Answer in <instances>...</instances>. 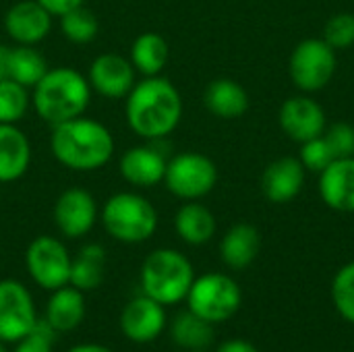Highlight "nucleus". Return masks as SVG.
Instances as JSON below:
<instances>
[{"label": "nucleus", "mask_w": 354, "mask_h": 352, "mask_svg": "<svg viewBox=\"0 0 354 352\" xmlns=\"http://www.w3.org/2000/svg\"><path fill=\"white\" fill-rule=\"evenodd\" d=\"M189 352H203V351H189Z\"/></svg>", "instance_id": "ea45409f"}, {"label": "nucleus", "mask_w": 354, "mask_h": 352, "mask_svg": "<svg viewBox=\"0 0 354 352\" xmlns=\"http://www.w3.org/2000/svg\"><path fill=\"white\" fill-rule=\"evenodd\" d=\"M141 293L160 305H176L187 299L195 272L187 255L176 249H156L141 266Z\"/></svg>", "instance_id": "39448f33"}, {"label": "nucleus", "mask_w": 354, "mask_h": 352, "mask_svg": "<svg viewBox=\"0 0 354 352\" xmlns=\"http://www.w3.org/2000/svg\"><path fill=\"white\" fill-rule=\"evenodd\" d=\"M332 154L336 156V160L340 158H353L354 156V129L346 122H336L328 129V133L324 135Z\"/></svg>", "instance_id": "72a5a7b5"}, {"label": "nucleus", "mask_w": 354, "mask_h": 352, "mask_svg": "<svg viewBox=\"0 0 354 352\" xmlns=\"http://www.w3.org/2000/svg\"><path fill=\"white\" fill-rule=\"evenodd\" d=\"M170 58V46L164 35L156 31H145L137 35L131 44L129 60L133 62L135 71L143 77L162 75Z\"/></svg>", "instance_id": "5701e85b"}, {"label": "nucleus", "mask_w": 354, "mask_h": 352, "mask_svg": "<svg viewBox=\"0 0 354 352\" xmlns=\"http://www.w3.org/2000/svg\"><path fill=\"white\" fill-rule=\"evenodd\" d=\"M48 60L35 46L12 44L8 52V79L33 89L39 79L48 73Z\"/></svg>", "instance_id": "a878e982"}, {"label": "nucleus", "mask_w": 354, "mask_h": 352, "mask_svg": "<svg viewBox=\"0 0 354 352\" xmlns=\"http://www.w3.org/2000/svg\"><path fill=\"white\" fill-rule=\"evenodd\" d=\"M104 230L118 243L141 245L156 234L158 212L153 203L135 191H120L106 199L100 212Z\"/></svg>", "instance_id": "20e7f679"}, {"label": "nucleus", "mask_w": 354, "mask_h": 352, "mask_svg": "<svg viewBox=\"0 0 354 352\" xmlns=\"http://www.w3.org/2000/svg\"><path fill=\"white\" fill-rule=\"evenodd\" d=\"M336 160V156L332 154L326 137H315V139H309L303 143V149H301V162L305 168H309L311 172H322L326 170L332 162Z\"/></svg>", "instance_id": "2f4dec72"}, {"label": "nucleus", "mask_w": 354, "mask_h": 352, "mask_svg": "<svg viewBox=\"0 0 354 352\" xmlns=\"http://www.w3.org/2000/svg\"><path fill=\"white\" fill-rule=\"evenodd\" d=\"M106 274V249L102 245L89 243L79 249V253L71 261V280L75 288L89 293L95 290L104 282Z\"/></svg>", "instance_id": "393cba45"}, {"label": "nucleus", "mask_w": 354, "mask_h": 352, "mask_svg": "<svg viewBox=\"0 0 354 352\" xmlns=\"http://www.w3.org/2000/svg\"><path fill=\"white\" fill-rule=\"evenodd\" d=\"M91 91L106 100H124L137 83V71L129 56L104 52L95 56L87 71Z\"/></svg>", "instance_id": "ddd939ff"}, {"label": "nucleus", "mask_w": 354, "mask_h": 352, "mask_svg": "<svg viewBox=\"0 0 354 352\" xmlns=\"http://www.w3.org/2000/svg\"><path fill=\"white\" fill-rule=\"evenodd\" d=\"M218 183L216 164L199 151H183L168 160L164 185L166 189L185 201H197L212 193Z\"/></svg>", "instance_id": "0eeeda50"}, {"label": "nucleus", "mask_w": 354, "mask_h": 352, "mask_svg": "<svg viewBox=\"0 0 354 352\" xmlns=\"http://www.w3.org/2000/svg\"><path fill=\"white\" fill-rule=\"evenodd\" d=\"M8 52L10 46L0 44V79H8Z\"/></svg>", "instance_id": "e433bc0d"}, {"label": "nucleus", "mask_w": 354, "mask_h": 352, "mask_svg": "<svg viewBox=\"0 0 354 352\" xmlns=\"http://www.w3.org/2000/svg\"><path fill=\"white\" fill-rule=\"evenodd\" d=\"M166 328V311L164 305L149 299L147 295H139L131 299L120 313V330L127 340L135 344L153 342Z\"/></svg>", "instance_id": "4468645a"}, {"label": "nucleus", "mask_w": 354, "mask_h": 352, "mask_svg": "<svg viewBox=\"0 0 354 352\" xmlns=\"http://www.w3.org/2000/svg\"><path fill=\"white\" fill-rule=\"evenodd\" d=\"M205 108L218 118H239L249 108V95L241 83L232 79H216L203 93Z\"/></svg>", "instance_id": "b1692460"}, {"label": "nucleus", "mask_w": 354, "mask_h": 352, "mask_svg": "<svg viewBox=\"0 0 354 352\" xmlns=\"http://www.w3.org/2000/svg\"><path fill=\"white\" fill-rule=\"evenodd\" d=\"M100 216L95 197L81 187L62 191L54 203V224L64 239H83Z\"/></svg>", "instance_id": "f8f14e48"}, {"label": "nucleus", "mask_w": 354, "mask_h": 352, "mask_svg": "<svg viewBox=\"0 0 354 352\" xmlns=\"http://www.w3.org/2000/svg\"><path fill=\"white\" fill-rule=\"evenodd\" d=\"M216 352H259V349L245 338H230V340L222 342Z\"/></svg>", "instance_id": "c9c22d12"}, {"label": "nucleus", "mask_w": 354, "mask_h": 352, "mask_svg": "<svg viewBox=\"0 0 354 352\" xmlns=\"http://www.w3.org/2000/svg\"><path fill=\"white\" fill-rule=\"evenodd\" d=\"M303 183H305V166L301 160L295 158H280L272 162L261 176L263 195L272 203L292 201L301 193Z\"/></svg>", "instance_id": "a211bd4d"}, {"label": "nucleus", "mask_w": 354, "mask_h": 352, "mask_svg": "<svg viewBox=\"0 0 354 352\" xmlns=\"http://www.w3.org/2000/svg\"><path fill=\"white\" fill-rule=\"evenodd\" d=\"M166 139L147 141L143 145L129 147L120 160L118 170L120 176L137 189H151L160 183H164L166 166H168V151H164Z\"/></svg>", "instance_id": "9b49d317"}, {"label": "nucleus", "mask_w": 354, "mask_h": 352, "mask_svg": "<svg viewBox=\"0 0 354 352\" xmlns=\"http://www.w3.org/2000/svg\"><path fill=\"white\" fill-rule=\"evenodd\" d=\"M0 352H8V351H6V346H4V342H2V340H0Z\"/></svg>", "instance_id": "58836bf2"}, {"label": "nucleus", "mask_w": 354, "mask_h": 352, "mask_svg": "<svg viewBox=\"0 0 354 352\" xmlns=\"http://www.w3.org/2000/svg\"><path fill=\"white\" fill-rule=\"evenodd\" d=\"M114 135L106 124L89 116L52 127L50 151L54 160L73 172H95L114 158Z\"/></svg>", "instance_id": "f03ea898"}, {"label": "nucleus", "mask_w": 354, "mask_h": 352, "mask_svg": "<svg viewBox=\"0 0 354 352\" xmlns=\"http://www.w3.org/2000/svg\"><path fill=\"white\" fill-rule=\"evenodd\" d=\"M52 19L37 0H19L4 15V31L12 44L37 46L50 35Z\"/></svg>", "instance_id": "2eb2a0df"}, {"label": "nucleus", "mask_w": 354, "mask_h": 352, "mask_svg": "<svg viewBox=\"0 0 354 352\" xmlns=\"http://www.w3.org/2000/svg\"><path fill=\"white\" fill-rule=\"evenodd\" d=\"M71 253L66 245L50 234L35 237L25 251V268L29 278L44 290H56L71 280Z\"/></svg>", "instance_id": "6e6552de"}, {"label": "nucleus", "mask_w": 354, "mask_h": 352, "mask_svg": "<svg viewBox=\"0 0 354 352\" xmlns=\"http://www.w3.org/2000/svg\"><path fill=\"white\" fill-rule=\"evenodd\" d=\"M280 124L295 141H309L324 133L326 114L324 108L309 98H290L280 110Z\"/></svg>", "instance_id": "dca6fc26"}, {"label": "nucleus", "mask_w": 354, "mask_h": 352, "mask_svg": "<svg viewBox=\"0 0 354 352\" xmlns=\"http://www.w3.org/2000/svg\"><path fill=\"white\" fill-rule=\"evenodd\" d=\"M29 137L17 124H0V185L23 178L31 166Z\"/></svg>", "instance_id": "6ab92c4d"}, {"label": "nucleus", "mask_w": 354, "mask_h": 352, "mask_svg": "<svg viewBox=\"0 0 354 352\" xmlns=\"http://www.w3.org/2000/svg\"><path fill=\"white\" fill-rule=\"evenodd\" d=\"M319 193L328 207L342 214L354 212V156L334 160L322 170Z\"/></svg>", "instance_id": "f3484780"}, {"label": "nucleus", "mask_w": 354, "mask_h": 352, "mask_svg": "<svg viewBox=\"0 0 354 352\" xmlns=\"http://www.w3.org/2000/svg\"><path fill=\"white\" fill-rule=\"evenodd\" d=\"M174 230L180 241H185L187 245L199 247L214 239L216 218L205 205L197 201H187L185 205L178 207L174 216Z\"/></svg>", "instance_id": "4be33fe9"}, {"label": "nucleus", "mask_w": 354, "mask_h": 352, "mask_svg": "<svg viewBox=\"0 0 354 352\" xmlns=\"http://www.w3.org/2000/svg\"><path fill=\"white\" fill-rule=\"evenodd\" d=\"M37 2H39L52 17H56V19H58L60 15L73 10V8L85 4V0H37Z\"/></svg>", "instance_id": "f704fd0d"}, {"label": "nucleus", "mask_w": 354, "mask_h": 352, "mask_svg": "<svg viewBox=\"0 0 354 352\" xmlns=\"http://www.w3.org/2000/svg\"><path fill=\"white\" fill-rule=\"evenodd\" d=\"M87 75L73 66H54L31 89V106L46 124H60L83 116L91 102Z\"/></svg>", "instance_id": "7ed1b4c3"}, {"label": "nucleus", "mask_w": 354, "mask_h": 352, "mask_svg": "<svg viewBox=\"0 0 354 352\" xmlns=\"http://www.w3.org/2000/svg\"><path fill=\"white\" fill-rule=\"evenodd\" d=\"M66 352H114L112 349L104 346V344H79V346H73Z\"/></svg>", "instance_id": "4c0bfd02"}, {"label": "nucleus", "mask_w": 354, "mask_h": 352, "mask_svg": "<svg viewBox=\"0 0 354 352\" xmlns=\"http://www.w3.org/2000/svg\"><path fill=\"white\" fill-rule=\"evenodd\" d=\"M31 89L12 79H0V124H19L31 108Z\"/></svg>", "instance_id": "c85d7f7f"}, {"label": "nucleus", "mask_w": 354, "mask_h": 352, "mask_svg": "<svg viewBox=\"0 0 354 352\" xmlns=\"http://www.w3.org/2000/svg\"><path fill=\"white\" fill-rule=\"evenodd\" d=\"M37 324L31 293L19 280H0V340L19 342Z\"/></svg>", "instance_id": "9d476101"}, {"label": "nucleus", "mask_w": 354, "mask_h": 352, "mask_svg": "<svg viewBox=\"0 0 354 352\" xmlns=\"http://www.w3.org/2000/svg\"><path fill=\"white\" fill-rule=\"evenodd\" d=\"M85 319V297L83 290L73 284L52 290V297L46 303V322L56 334L73 332Z\"/></svg>", "instance_id": "aec40b11"}, {"label": "nucleus", "mask_w": 354, "mask_h": 352, "mask_svg": "<svg viewBox=\"0 0 354 352\" xmlns=\"http://www.w3.org/2000/svg\"><path fill=\"white\" fill-rule=\"evenodd\" d=\"M58 27H60V33L71 44L85 46V44H91L97 37V33H100V19H97V15L91 8L81 4V6L60 15L58 17Z\"/></svg>", "instance_id": "cd10ccee"}, {"label": "nucleus", "mask_w": 354, "mask_h": 352, "mask_svg": "<svg viewBox=\"0 0 354 352\" xmlns=\"http://www.w3.org/2000/svg\"><path fill=\"white\" fill-rule=\"evenodd\" d=\"M54 338H56V332L50 328V324L46 319L44 322L37 319L35 328L17 342L12 352H54L52 351Z\"/></svg>", "instance_id": "473e14b6"}, {"label": "nucleus", "mask_w": 354, "mask_h": 352, "mask_svg": "<svg viewBox=\"0 0 354 352\" xmlns=\"http://www.w3.org/2000/svg\"><path fill=\"white\" fill-rule=\"evenodd\" d=\"M170 336L174 344L185 351H205L214 342L216 332H214V324L205 322L203 317L187 309L174 317L170 326Z\"/></svg>", "instance_id": "bb28decb"}, {"label": "nucleus", "mask_w": 354, "mask_h": 352, "mask_svg": "<svg viewBox=\"0 0 354 352\" xmlns=\"http://www.w3.org/2000/svg\"><path fill=\"white\" fill-rule=\"evenodd\" d=\"M185 301L195 315L209 324H222L241 309L243 293L230 276L209 272L193 280Z\"/></svg>", "instance_id": "423d86ee"}, {"label": "nucleus", "mask_w": 354, "mask_h": 352, "mask_svg": "<svg viewBox=\"0 0 354 352\" xmlns=\"http://www.w3.org/2000/svg\"><path fill=\"white\" fill-rule=\"evenodd\" d=\"M324 39L334 48L342 50L354 44V15L351 12H340L334 15L326 27H324Z\"/></svg>", "instance_id": "7c9ffc66"}, {"label": "nucleus", "mask_w": 354, "mask_h": 352, "mask_svg": "<svg viewBox=\"0 0 354 352\" xmlns=\"http://www.w3.org/2000/svg\"><path fill=\"white\" fill-rule=\"evenodd\" d=\"M261 249V237L251 224H234L220 243V257L232 270L249 268Z\"/></svg>", "instance_id": "412c9836"}, {"label": "nucleus", "mask_w": 354, "mask_h": 352, "mask_svg": "<svg viewBox=\"0 0 354 352\" xmlns=\"http://www.w3.org/2000/svg\"><path fill=\"white\" fill-rule=\"evenodd\" d=\"M332 301L342 319L354 324V261L338 270L332 282Z\"/></svg>", "instance_id": "c756f323"}, {"label": "nucleus", "mask_w": 354, "mask_h": 352, "mask_svg": "<svg viewBox=\"0 0 354 352\" xmlns=\"http://www.w3.org/2000/svg\"><path fill=\"white\" fill-rule=\"evenodd\" d=\"M336 71V50L326 39H305L290 56V77L303 91L324 89Z\"/></svg>", "instance_id": "1a4fd4ad"}, {"label": "nucleus", "mask_w": 354, "mask_h": 352, "mask_svg": "<svg viewBox=\"0 0 354 352\" xmlns=\"http://www.w3.org/2000/svg\"><path fill=\"white\" fill-rule=\"evenodd\" d=\"M183 118V98L176 85L162 77H143L124 98V120L129 129L145 139H166Z\"/></svg>", "instance_id": "f257e3e1"}]
</instances>
